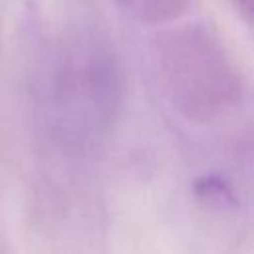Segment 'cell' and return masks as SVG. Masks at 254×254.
Returning <instances> with one entry per match:
<instances>
[{
  "label": "cell",
  "mask_w": 254,
  "mask_h": 254,
  "mask_svg": "<svg viewBox=\"0 0 254 254\" xmlns=\"http://www.w3.org/2000/svg\"><path fill=\"white\" fill-rule=\"evenodd\" d=\"M165 67L173 93L190 113H214L236 95V77L220 46L202 32L175 36L165 50Z\"/></svg>",
  "instance_id": "6da1fadb"
},
{
  "label": "cell",
  "mask_w": 254,
  "mask_h": 254,
  "mask_svg": "<svg viewBox=\"0 0 254 254\" xmlns=\"http://www.w3.org/2000/svg\"><path fill=\"white\" fill-rule=\"evenodd\" d=\"M238 10L244 14V18L254 26V0H234Z\"/></svg>",
  "instance_id": "7a4b0ae2"
}]
</instances>
